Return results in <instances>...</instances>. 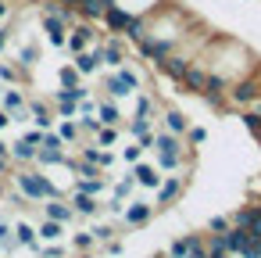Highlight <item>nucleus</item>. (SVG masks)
<instances>
[{"label": "nucleus", "instance_id": "nucleus-20", "mask_svg": "<svg viewBox=\"0 0 261 258\" xmlns=\"http://www.w3.org/2000/svg\"><path fill=\"white\" fill-rule=\"evenodd\" d=\"M97 119H100V126H122V108H118V101L100 97V104H97Z\"/></svg>", "mask_w": 261, "mask_h": 258}, {"label": "nucleus", "instance_id": "nucleus-48", "mask_svg": "<svg viewBox=\"0 0 261 258\" xmlns=\"http://www.w3.org/2000/svg\"><path fill=\"white\" fill-rule=\"evenodd\" d=\"M8 126H11V115H8V111H4V108H0V133H4V129H8Z\"/></svg>", "mask_w": 261, "mask_h": 258}, {"label": "nucleus", "instance_id": "nucleus-37", "mask_svg": "<svg viewBox=\"0 0 261 258\" xmlns=\"http://www.w3.org/2000/svg\"><path fill=\"white\" fill-rule=\"evenodd\" d=\"M122 158H125L129 165H136V161L143 158V147H140V144L133 140V144H125V147H122Z\"/></svg>", "mask_w": 261, "mask_h": 258}, {"label": "nucleus", "instance_id": "nucleus-49", "mask_svg": "<svg viewBox=\"0 0 261 258\" xmlns=\"http://www.w3.org/2000/svg\"><path fill=\"white\" fill-rule=\"evenodd\" d=\"M108 251L111 254H122V240H108Z\"/></svg>", "mask_w": 261, "mask_h": 258}, {"label": "nucleus", "instance_id": "nucleus-38", "mask_svg": "<svg viewBox=\"0 0 261 258\" xmlns=\"http://www.w3.org/2000/svg\"><path fill=\"white\" fill-rule=\"evenodd\" d=\"M93 244H97V240H93V233H90V229H83V233H75V237H72V247H79V251H90Z\"/></svg>", "mask_w": 261, "mask_h": 258}, {"label": "nucleus", "instance_id": "nucleus-41", "mask_svg": "<svg viewBox=\"0 0 261 258\" xmlns=\"http://www.w3.org/2000/svg\"><path fill=\"white\" fill-rule=\"evenodd\" d=\"M207 229H211V233H225V229H229V215H215V219L207 222Z\"/></svg>", "mask_w": 261, "mask_h": 258}, {"label": "nucleus", "instance_id": "nucleus-5", "mask_svg": "<svg viewBox=\"0 0 261 258\" xmlns=\"http://www.w3.org/2000/svg\"><path fill=\"white\" fill-rule=\"evenodd\" d=\"M190 61H197V58H190V54H182V51L175 47V51H172V54H165V58L154 65V68H158L165 79H172V83H182V72L190 68Z\"/></svg>", "mask_w": 261, "mask_h": 258}, {"label": "nucleus", "instance_id": "nucleus-2", "mask_svg": "<svg viewBox=\"0 0 261 258\" xmlns=\"http://www.w3.org/2000/svg\"><path fill=\"white\" fill-rule=\"evenodd\" d=\"M140 86H143L140 72H136V68H129V65H122V68H111V76L104 79V86H100V90H108V97H111V101H125V97H136V93H140Z\"/></svg>", "mask_w": 261, "mask_h": 258}, {"label": "nucleus", "instance_id": "nucleus-10", "mask_svg": "<svg viewBox=\"0 0 261 258\" xmlns=\"http://www.w3.org/2000/svg\"><path fill=\"white\" fill-rule=\"evenodd\" d=\"M72 65L79 68V76L83 79H90V76H97L104 65H100V51H97V43L93 47H86V51H79V54H72Z\"/></svg>", "mask_w": 261, "mask_h": 258}, {"label": "nucleus", "instance_id": "nucleus-33", "mask_svg": "<svg viewBox=\"0 0 261 258\" xmlns=\"http://www.w3.org/2000/svg\"><path fill=\"white\" fill-rule=\"evenodd\" d=\"M65 233V222H54V219H47L40 229H36V237H43V240H58Z\"/></svg>", "mask_w": 261, "mask_h": 258}, {"label": "nucleus", "instance_id": "nucleus-11", "mask_svg": "<svg viewBox=\"0 0 261 258\" xmlns=\"http://www.w3.org/2000/svg\"><path fill=\"white\" fill-rule=\"evenodd\" d=\"M158 119H161V129L172 133V136H186V129H190V119H186L182 108H161Z\"/></svg>", "mask_w": 261, "mask_h": 258}, {"label": "nucleus", "instance_id": "nucleus-51", "mask_svg": "<svg viewBox=\"0 0 261 258\" xmlns=\"http://www.w3.org/2000/svg\"><path fill=\"white\" fill-rule=\"evenodd\" d=\"M8 161L11 158H0V176H8Z\"/></svg>", "mask_w": 261, "mask_h": 258}, {"label": "nucleus", "instance_id": "nucleus-54", "mask_svg": "<svg viewBox=\"0 0 261 258\" xmlns=\"http://www.w3.org/2000/svg\"><path fill=\"white\" fill-rule=\"evenodd\" d=\"M154 258H165V254H154Z\"/></svg>", "mask_w": 261, "mask_h": 258}, {"label": "nucleus", "instance_id": "nucleus-13", "mask_svg": "<svg viewBox=\"0 0 261 258\" xmlns=\"http://www.w3.org/2000/svg\"><path fill=\"white\" fill-rule=\"evenodd\" d=\"M182 186H186V176H165L161 186H158V204H154V208H168V204H175L179 194H182Z\"/></svg>", "mask_w": 261, "mask_h": 258}, {"label": "nucleus", "instance_id": "nucleus-27", "mask_svg": "<svg viewBox=\"0 0 261 258\" xmlns=\"http://www.w3.org/2000/svg\"><path fill=\"white\" fill-rule=\"evenodd\" d=\"M65 161V147H36V169H47V165H61Z\"/></svg>", "mask_w": 261, "mask_h": 258}, {"label": "nucleus", "instance_id": "nucleus-15", "mask_svg": "<svg viewBox=\"0 0 261 258\" xmlns=\"http://www.w3.org/2000/svg\"><path fill=\"white\" fill-rule=\"evenodd\" d=\"M43 33H47V43H50L54 51H61V47L68 43V26H65L61 18H54V15H43Z\"/></svg>", "mask_w": 261, "mask_h": 258}, {"label": "nucleus", "instance_id": "nucleus-24", "mask_svg": "<svg viewBox=\"0 0 261 258\" xmlns=\"http://www.w3.org/2000/svg\"><path fill=\"white\" fill-rule=\"evenodd\" d=\"M15 65L29 76L36 65H40V43H25V47H18V54H15Z\"/></svg>", "mask_w": 261, "mask_h": 258}, {"label": "nucleus", "instance_id": "nucleus-28", "mask_svg": "<svg viewBox=\"0 0 261 258\" xmlns=\"http://www.w3.org/2000/svg\"><path fill=\"white\" fill-rule=\"evenodd\" d=\"M15 240H18L22 247H29V251H40V237H36V226H29V222H18V226H15Z\"/></svg>", "mask_w": 261, "mask_h": 258}, {"label": "nucleus", "instance_id": "nucleus-47", "mask_svg": "<svg viewBox=\"0 0 261 258\" xmlns=\"http://www.w3.org/2000/svg\"><path fill=\"white\" fill-rule=\"evenodd\" d=\"M11 18V4H8V0H0V22H8Z\"/></svg>", "mask_w": 261, "mask_h": 258}, {"label": "nucleus", "instance_id": "nucleus-52", "mask_svg": "<svg viewBox=\"0 0 261 258\" xmlns=\"http://www.w3.org/2000/svg\"><path fill=\"white\" fill-rule=\"evenodd\" d=\"M58 4H65V8H79V0H58Z\"/></svg>", "mask_w": 261, "mask_h": 258}, {"label": "nucleus", "instance_id": "nucleus-50", "mask_svg": "<svg viewBox=\"0 0 261 258\" xmlns=\"http://www.w3.org/2000/svg\"><path fill=\"white\" fill-rule=\"evenodd\" d=\"M8 154H11V144H8V140H0V158H8Z\"/></svg>", "mask_w": 261, "mask_h": 258}, {"label": "nucleus", "instance_id": "nucleus-45", "mask_svg": "<svg viewBox=\"0 0 261 258\" xmlns=\"http://www.w3.org/2000/svg\"><path fill=\"white\" fill-rule=\"evenodd\" d=\"M8 43H11V29H8V26H0V58H4Z\"/></svg>", "mask_w": 261, "mask_h": 258}, {"label": "nucleus", "instance_id": "nucleus-9", "mask_svg": "<svg viewBox=\"0 0 261 258\" xmlns=\"http://www.w3.org/2000/svg\"><path fill=\"white\" fill-rule=\"evenodd\" d=\"M122 219H125V226L140 229V226H147V222L154 219V204H147V201H125Z\"/></svg>", "mask_w": 261, "mask_h": 258}, {"label": "nucleus", "instance_id": "nucleus-36", "mask_svg": "<svg viewBox=\"0 0 261 258\" xmlns=\"http://www.w3.org/2000/svg\"><path fill=\"white\" fill-rule=\"evenodd\" d=\"M147 129H154V122H150V119H136V115H133V122H129V136L136 140V136H140V133H147Z\"/></svg>", "mask_w": 261, "mask_h": 258}, {"label": "nucleus", "instance_id": "nucleus-40", "mask_svg": "<svg viewBox=\"0 0 261 258\" xmlns=\"http://www.w3.org/2000/svg\"><path fill=\"white\" fill-rule=\"evenodd\" d=\"M97 104H100L97 97H83L79 101V115H97Z\"/></svg>", "mask_w": 261, "mask_h": 258}, {"label": "nucleus", "instance_id": "nucleus-39", "mask_svg": "<svg viewBox=\"0 0 261 258\" xmlns=\"http://www.w3.org/2000/svg\"><path fill=\"white\" fill-rule=\"evenodd\" d=\"M154 140H158V129H147V133L136 136V144H140L143 151H154Z\"/></svg>", "mask_w": 261, "mask_h": 258}, {"label": "nucleus", "instance_id": "nucleus-8", "mask_svg": "<svg viewBox=\"0 0 261 258\" xmlns=\"http://www.w3.org/2000/svg\"><path fill=\"white\" fill-rule=\"evenodd\" d=\"M25 111L29 119L36 122V129H50L54 126V104L43 101V97H25Z\"/></svg>", "mask_w": 261, "mask_h": 258}, {"label": "nucleus", "instance_id": "nucleus-19", "mask_svg": "<svg viewBox=\"0 0 261 258\" xmlns=\"http://www.w3.org/2000/svg\"><path fill=\"white\" fill-rule=\"evenodd\" d=\"M43 215H47V219H54V222H65V226L75 219L72 204H68V201H61V197H50V201L43 204Z\"/></svg>", "mask_w": 261, "mask_h": 258}, {"label": "nucleus", "instance_id": "nucleus-6", "mask_svg": "<svg viewBox=\"0 0 261 258\" xmlns=\"http://www.w3.org/2000/svg\"><path fill=\"white\" fill-rule=\"evenodd\" d=\"M79 161H90V165H97V169H111L115 165V151H108V147H100V144H93V140H83L79 144Z\"/></svg>", "mask_w": 261, "mask_h": 258}, {"label": "nucleus", "instance_id": "nucleus-4", "mask_svg": "<svg viewBox=\"0 0 261 258\" xmlns=\"http://www.w3.org/2000/svg\"><path fill=\"white\" fill-rule=\"evenodd\" d=\"M129 40L125 36H108V40H97V51H100V65L104 68H122L125 58H129Z\"/></svg>", "mask_w": 261, "mask_h": 258}, {"label": "nucleus", "instance_id": "nucleus-53", "mask_svg": "<svg viewBox=\"0 0 261 258\" xmlns=\"http://www.w3.org/2000/svg\"><path fill=\"white\" fill-rule=\"evenodd\" d=\"M83 258H97V254H90V251H83Z\"/></svg>", "mask_w": 261, "mask_h": 258}, {"label": "nucleus", "instance_id": "nucleus-16", "mask_svg": "<svg viewBox=\"0 0 261 258\" xmlns=\"http://www.w3.org/2000/svg\"><path fill=\"white\" fill-rule=\"evenodd\" d=\"M68 204H72V212H75V219H93V215L100 212V201H97L93 194H83V190H75Z\"/></svg>", "mask_w": 261, "mask_h": 258}, {"label": "nucleus", "instance_id": "nucleus-12", "mask_svg": "<svg viewBox=\"0 0 261 258\" xmlns=\"http://www.w3.org/2000/svg\"><path fill=\"white\" fill-rule=\"evenodd\" d=\"M133 179H136V186H143V190H158L161 186V179H165V172L158 169V165H147L143 158L133 165Z\"/></svg>", "mask_w": 261, "mask_h": 258}, {"label": "nucleus", "instance_id": "nucleus-32", "mask_svg": "<svg viewBox=\"0 0 261 258\" xmlns=\"http://www.w3.org/2000/svg\"><path fill=\"white\" fill-rule=\"evenodd\" d=\"M133 194H136V179H133V172H129V176H122V179L115 183V194H111V197H118V201H133Z\"/></svg>", "mask_w": 261, "mask_h": 258}, {"label": "nucleus", "instance_id": "nucleus-30", "mask_svg": "<svg viewBox=\"0 0 261 258\" xmlns=\"http://www.w3.org/2000/svg\"><path fill=\"white\" fill-rule=\"evenodd\" d=\"M108 186V176H93V179H86V176H75V190H83V194H100Z\"/></svg>", "mask_w": 261, "mask_h": 258}, {"label": "nucleus", "instance_id": "nucleus-1", "mask_svg": "<svg viewBox=\"0 0 261 258\" xmlns=\"http://www.w3.org/2000/svg\"><path fill=\"white\" fill-rule=\"evenodd\" d=\"M11 183L18 186V194L33 204V201H50V197H61V186L36 165H18L11 172Z\"/></svg>", "mask_w": 261, "mask_h": 258}, {"label": "nucleus", "instance_id": "nucleus-29", "mask_svg": "<svg viewBox=\"0 0 261 258\" xmlns=\"http://www.w3.org/2000/svg\"><path fill=\"white\" fill-rule=\"evenodd\" d=\"M29 76L15 65V61H0V83H15V86H22Z\"/></svg>", "mask_w": 261, "mask_h": 258}, {"label": "nucleus", "instance_id": "nucleus-44", "mask_svg": "<svg viewBox=\"0 0 261 258\" xmlns=\"http://www.w3.org/2000/svg\"><path fill=\"white\" fill-rule=\"evenodd\" d=\"M43 147H65V140H61L58 133H50V129H47V133H43Z\"/></svg>", "mask_w": 261, "mask_h": 258}, {"label": "nucleus", "instance_id": "nucleus-7", "mask_svg": "<svg viewBox=\"0 0 261 258\" xmlns=\"http://www.w3.org/2000/svg\"><path fill=\"white\" fill-rule=\"evenodd\" d=\"M168 254H186V258H207V247H204V237L200 233H182L179 240L168 244Z\"/></svg>", "mask_w": 261, "mask_h": 258}, {"label": "nucleus", "instance_id": "nucleus-43", "mask_svg": "<svg viewBox=\"0 0 261 258\" xmlns=\"http://www.w3.org/2000/svg\"><path fill=\"white\" fill-rule=\"evenodd\" d=\"M36 254H40V258H65V247H61V244H58V247H40Z\"/></svg>", "mask_w": 261, "mask_h": 258}, {"label": "nucleus", "instance_id": "nucleus-14", "mask_svg": "<svg viewBox=\"0 0 261 258\" xmlns=\"http://www.w3.org/2000/svg\"><path fill=\"white\" fill-rule=\"evenodd\" d=\"M204 83H207V68H204V61H190V68L182 72V90L186 93H197L200 97V90H204Z\"/></svg>", "mask_w": 261, "mask_h": 258}, {"label": "nucleus", "instance_id": "nucleus-25", "mask_svg": "<svg viewBox=\"0 0 261 258\" xmlns=\"http://www.w3.org/2000/svg\"><path fill=\"white\" fill-rule=\"evenodd\" d=\"M58 136L65 140V147H79V144H83V129H79L75 119H61V122H58Z\"/></svg>", "mask_w": 261, "mask_h": 258}, {"label": "nucleus", "instance_id": "nucleus-26", "mask_svg": "<svg viewBox=\"0 0 261 258\" xmlns=\"http://www.w3.org/2000/svg\"><path fill=\"white\" fill-rule=\"evenodd\" d=\"M0 108H4L8 115L22 111V108H25V90H22V86H11V90H4V93H0Z\"/></svg>", "mask_w": 261, "mask_h": 258}, {"label": "nucleus", "instance_id": "nucleus-34", "mask_svg": "<svg viewBox=\"0 0 261 258\" xmlns=\"http://www.w3.org/2000/svg\"><path fill=\"white\" fill-rule=\"evenodd\" d=\"M118 140V126H100V133L93 136V144H100V147H111Z\"/></svg>", "mask_w": 261, "mask_h": 258}, {"label": "nucleus", "instance_id": "nucleus-3", "mask_svg": "<svg viewBox=\"0 0 261 258\" xmlns=\"http://www.w3.org/2000/svg\"><path fill=\"white\" fill-rule=\"evenodd\" d=\"M257 97H261V83H257L254 72L243 76V79H236V83H229V90H225V101L236 104V108H250Z\"/></svg>", "mask_w": 261, "mask_h": 258}, {"label": "nucleus", "instance_id": "nucleus-21", "mask_svg": "<svg viewBox=\"0 0 261 258\" xmlns=\"http://www.w3.org/2000/svg\"><path fill=\"white\" fill-rule=\"evenodd\" d=\"M15 165H36V147L25 140V136H18L15 144H11V154H8Z\"/></svg>", "mask_w": 261, "mask_h": 258}, {"label": "nucleus", "instance_id": "nucleus-18", "mask_svg": "<svg viewBox=\"0 0 261 258\" xmlns=\"http://www.w3.org/2000/svg\"><path fill=\"white\" fill-rule=\"evenodd\" d=\"M133 108H136V119H150V122H154V119L161 115V101H158L154 93H147V90L136 93V104H133Z\"/></svg>", "mask_w": 261, "mask_h": 258}, {"label": "nucleus", "instance_id": "nucleus-42", "mask_svg": "<svg viewBox=\"0 0 261 258\" xmlns=\"http://www.w3.org/2000/svg\"><path fill=\"white\" fill-rule=\"evenodd\" d=\"M90 233H93V240H104V244L115 240V229H111V226H93Z\"/></svg>", "mask_w": 261, "mask_h": 258}, {"label": "nucleus", "instance_id": "nucleus-23", "mask_svg": "<svg viewBox=\"0 0 261 258\" xmlns=\"http://www.w3.org/2000/svg\"><path fill=\"white\" fill-rule=\"evenodd\" d=\"M118 8H125L129 15H154L158 8H165L168 0H115Z\"/></svg>", "mask_w": 261, "mask_h": 258}, {"label": "nucleus", "instance_id": "nucleus-35", "mask_svg": "<svg viewBox=\"0 0 261 258\" xmlns=\"http://www.w3.org/2000/svg\"><path fill=\"white\" fill-rule=\"evenodd\" d=\"M204 140H207V129H204V126H190V129H186V144H190V147H200Z\"/></svg>", "mask_w": 261, "mask_h": 258}, {"label": "nucleus", "instance_id": "nucleus-17", "mask_svg": "<svg viewBox=\"0 0 261 258\" xmlns=\"http://www.w3.org/2000/svg\"><path fill=\"white\" fill-rule=\"evenodd\" d=\"M129 18H133V15H129L125 8H118V4H115V8H108V11H104V18H100V22H104V29H108L111 36H122V33H125V26H129Z\"/></svg>", "mask_w": 261, "mask_h": 258}, {"label": "nucleus", "instance_id": "nucleus-46", "mask_svg": "<svg viewBox=\"0 0 261 258\" xmlns=\"http://www.w3.org/2000/svg\"><path fill=\"white\" fill-rule=\"evenodd\" d=\"M104 208H108L111 215H122V208H125V201H118V197H111V201H108Z\"/></svg>", "mask_w": 261, "mask_h": 258}, {"label": "nucleus", "instance_id": "nucleus-22", "mask_svg": "<svg viewBox=\"0 0 261 258\" xmlns=\"http://www.w3.org/2000/svg\"><path fill=\"white\" fill-rule=\"evenodd\" d=\"M104 11H108V0H79V8H75V15L83 22H100Z\"/></svg>", "mask_w": 261, "mask_h": 258}, {"label": "nucleus", "instance_id": "nucleus-31", "mask_svg": "<svg viewBox=\"0 0 261 258\" xmlns=\"http://www.w3.org/2000/svg\"><path fill=\"white\" fill-rule=\"evenodd\" d=\"M79 83H86V79L79 76L75 65H61V68H58V86H68V90H72V86H79Z\"/></svg>", "mask_w": 261, "mask_h": 258}]
</instances>
